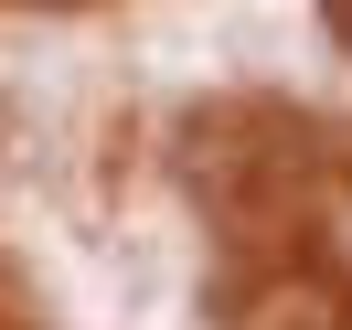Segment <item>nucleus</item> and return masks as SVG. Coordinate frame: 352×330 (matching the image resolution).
Here are the masks:
<instances>
[{"instance_id": "nucleus-1", "label": "nucleus", "mask_w": 352, "mask_h": 330, "mask_svg": "<svg viewBox=\"0 0 352 330\" xmlns=\"http://www.w3.org/2000/svg\"><path fill=\"white\" fill-rule=\"evenodd\" d=\"M331 266H342V277H352V192L331 202Z\"/></svg>"}]
</instances>
